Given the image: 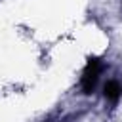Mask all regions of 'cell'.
Listing matches in <instances>:
<instances>
[{"mask_svg":"<svg viewBox=\"0 0 122 122\" xmlns=\"http://www.w3.org/2000/svg\"><path fill=\"white\" fill-rule=\"evenodd\" d=\"M101 71H103V63H101V59H99V57H88V63H86V69H84V72H82V80H80V84H82V92H84L86 95H90V93L95 90Z\"/></svg>","mask_w":122,"mask_h":122,"instance_id":"1","label":"cell"},{"mask_svg":"<svg viewBox=\"0 0 122 122\" xmlns=\"http://www.w3.org/2000/svg\"><path fill=\"white\" fill-rule=\"evenodd\" d=\"M103 93H105V99L111 101V103H116L122 95V86L116 82V80H109L103 88Z\"/></svg>","mask_w":122,"mask_h":122,"instance_id":"2","label":"cell"}]
</instances>
